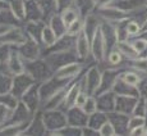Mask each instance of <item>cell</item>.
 <instances>
[{"instance_id":"1","label":"cell","mask_w":147,"mask_h":136,"mask_svg":"<svg viewBox=\"0 0 147 136\" xmlns=\"http://www.w3.org/2000/svg\"><path fill=\"white\" fill-rule=\"evenodd\" d=\"M42 120H44V124H45V129H46L47 134L59 131L60 129H63L64 126L68 124L65 110H63L60 108L44 109L42 110Z\"/></svg>"},{"instance_id":"2","label":"cell","mask_w":147,"mask_h":136,"mask_svg":"<svg viewBox=\"0 0 147 136\" xmlns=\"http://www.w3.org/2000/svg\"><path fill=\"white\" fill-rule=\"evenodd\" d=\"M101 80H102V69L97 63L87 68L82 75V86L88 95H96L100 90Z\"/></svg>"},{"instance_id":"3","label":"cell","mask_w":147,"mask_h":136,"mask_svg":"<svg viewBox=\"0 0 147 136\" xmlns=\"http://www.w3.org/2000/svg\"><path fill=\"white\" fill-rule=\"evenodd\" d=\"M94 12L97 14V17L102 22H107L111 24H118L121 22H127L128 19L132 18L131 14H128L125 10L118 8L117 5L111 4L107 7H101V8H95Z\"/></svg>"},{"instance_id":"4","label":"cell","mask_w":147,"mask_h":136,"mask_svg":"<svg viewBox=\"0 0 147 136\" xmlns=\"http://www.w3.org/2000/svg\"><path fill=\"white\" fill-rule=\"evenodd\" d=\"M91 56L94 59L95 63H97L98 66L102 64L106 59L107 55V45H106V40L105 36H104L101 24L95 30V32L92 33L91 37Z\"/></svg>"},{"instance_id":"5","label":"cell","mask_w":147,"mask_h":136,"mask_svg":"<svg viewBox=\"0 0 147 136\" xmlns=\"http://www.w3.org/2000/svg\"><path fill=\"white\" fill-rule=\"evenodd\" d=\"M24 63H26V72L30 73L37 84L47 80L54 75L51 68L49 67V64L46 63V61L42 56L38 59H35V61H27Z\"/></svg>"},{"instance_id":"6","label":"cell","mask_w":147,"mask_h":136,"mask_svg":"<svg viewBox=\"0 0 147 136\" xmlns=\"http://www.w3.org/2000/svg\"><path fill=\"white\" fill-rule=\"evenodd\" d=\"M28 36L23 27L12 26L0 33V45H9L12 48H18L27 41Z\"/></svg>"},{"instance_id":"7","label":"cell","mask_w":147,"mask_h":136,"mask_svg":"<svg viewBox=\"0 0 147 136\" xmlns=\"http://www.w3.org/2000/svg\"><path fill=\"white\" fill-rule=\"evenodd\" d=\"M0 69L4 71V72L9 73L12 76H17L21 75V73L26 72V63H24V59L22 58V55L19 54L18 49H13L10 52L9 56L5 62H3L1 66H0Z\"/></svg>"},{"instance_id":"8","label":"cell","mask_w":147,"mask_h":136,"mask_svg":"<svg viewBox=\"0 0 147 136\" xmlns=\"http://www.w3.org/2000/svg\"><path fill=\"white\" fill-rule=\"evenodd\" d=\"M84 66L83 62L81 61H73L69 63L64 64V66L56 68L54 71V77L58 78V80H73V78H77L78 76H81V73L83 72Z\"/></svg>"},{"instance_id":"9","label":"cell","mask_w":147,"mask_h":136,"mask_svg":"<svg viewBox=\"0 0 147 136\" xmlns=\"http://www.w3.org/2000/svg\"><path fill=\"white\" fill-rule=\"evenodd\" d=\"M19 52V54L22 55V58L24 59V62L27 61H35V59L41 58V42L35 40L32 37H28L27 41L23 45L17 48Z\"/></svg>"},{"instance_id":"10","label":"cell","mask_w":147,"mask_h":136,"mask_svg":"<svg viewBox=\"0 0 147 136\" xmlns=\"http://www.w3.org/2000/svg\"><path fill=\"white\" fill-rule=\"evenodd\" d=\"M74 50L78 61L84 62L91 56V39L86 31H81L74 41Z\"/></svg>"},{"instance_id":"11","label":"cell","mask_w":147,"mask_h":136,"mask_svg":"<svg viewBox=\"0 0 147 136\" xmlns=\"http://www.w3.org/2000/svg\"><path fill=\"white\" fill-rule=\"evenodd\" d=\"M35 84H36L35 78H33L28 72H23V73H21V75L13 76L12 92L21 99V96Z\"/></svg>"},{"instance_id":"12","label":"cell","mask_w":147,"mask_h":136,"mask_svg":"<svg viewBox=\"0 0 147 136\" xmlns=\"http://www.w3.org/2000/svg\"><path fill=\"white\" fill-rule=\"evenodd\" d=\"M21 101L24 103L28 107V109L32 113H36L41 109V99L38 94V84L36 82L35 85L30 87L23 95L21 96Z\"/></svg>"},{"instance_id":"13","label":"cell","mask_w":147,"mask_h":136,"mask_svg":"<svg viewBox=\"0 0 147 136\" xmlns=\"http://www.w3.org/2000/svg\"><path fill=\"white\" fill-rule=\"evenodd\" d=\"M97 99V109L104 113H111L115 110V99H117V94L113 90L105 92H100L96 95Z\"/></svg>"},{"instance_id":"14","label":"cell","mask_w":147,"mask_h":136,"mask_svg":"<svg viewBox=\"0 0 147 136\" xmlns=\"http://www.w3.org/2000/svg\"><path fill=\"white\" fill-rule=\"evenodd\" d=\"M137 99L138 96H133V95H117V99H115V112L132 116V112H133Z\"/></svg>"},{"instance_id":"15","label":"cell","mask_w":147,"mask_h":136,"mask_svg":"<svg viewBox=\"0 0 147 136\" xmlns=\"http://www.w3.org/2000/svg\"><path fill=\"white\" fill-rule=\"evenodd\" d=\"M107 117L114 124L115 130H117V135H128V120H129L128 114L114 110L111 113H107Z\"/></svg>"},{"instance_id":"16","label":"cell","mask_w":147,"mask_h":136,"mask_svg":"<svg viewBox=\"0 0 147 136\" xmlns=\"http://www.w3.org/2000/svg\"><path fill=\"white\" fill-rule=\"evenodd\" d=\"M65 113H67L68 124L82 127V129H83L84 126H87V122H88V116H87L81 108L73 107V108L65 110Z\"/></svg>"},{"instance_id":"17","label":"cell","mask_w":147,"mask_h":136,"mask_svg":"<svg viewBox=\"0 0 147 136\" xmlns=\"http://www.w3.org/2000/svg\"><path fill=\"white\" fill-rule=\"evenodd\" d=\"M9 10L18 22L24 23L27 19L26 0H9Z\"/></svg>"},{"instance_id":"18","label":"cell","mask_w":147,"mask_h":136,"mask_svg":"<svg viewBox=\"0 0 147 136\" xmlns=\"http://www.w3.org/2000/svg\"><path fill=\"white\" fill-rule=\"evenodd\" d=\"M59 40L58 35L55 33V31L53 30L51 27H50V24L45 23L44 27H42L41 30V35H40V42L41 45L45 48V49H50V48H53L54 45L56 44V41Z\"/></svg>"},{"instance_id":"19","label":"cell","mask_w":147,"mask_h":136,"mask_svg":"<svg viewBox=\"0 0 147 136\" xmlns=\"http://www.w3.org/2000/svg\"><path fill=\"white\" fill-rule=\"evenodd\" d=\"M111 90L117 95H133V96H140L137 87H133V86H131V85L125 84V82L121 80L119 76H118L117 80H115Z\"/></svg>"},{"instance_id":"20","label":"cell","mask_w":147,"mask_h":136,"mask_svg":"<svg viewBox=\"0 0 147 136\" xmlns=\"http://www.w3.org/2000/svg\"><path fill=\"white\" fill-rule=\"evenodd\" d=\"M27 5V19L26 21H45V16L37 0H28Z\"/></svg>"},{"instance_id":"21","label":"cell","mask_w":147,"mask_h":136,"mask_svg":"<svg viewBox=\"0 0 147 136\" xmlns=\"http://www.w3.org/2000/svg\"><path fill=\"white\" fill-rule=\"evenodd\" d=\"M142 76L143 75L138 73L137 71H134V69H131V68H127V69L121 71L119 73V77L121 80L125 82V84L131 85V86H133V87H138L141 80H142Z\"/></svg>"},{"instance_id":"22","label":"cell","mask_w":147,"mask_h":136,"mask_svg":"<svg viewBox=\"0 0 147 136\" xmlns=\"http://www.w3.org/2000/svg\"><path fill=\"white\" fill-rule=\"evenodd\" d=\"M47 23L50 24V27L55 31V33L58 35V37H63V36L67 35V26L65 23L63 22V19L60 18V14L59 13H55L47 19Z\"/></svg>"},{"instance_id":"23","label":"cell","mask_w":147,"mask_h":136,"mask_svg":"<svg viewBox=\"0 0 147 136\" xmlns=\"http://www.w3.org/2000/svg\"><path fill=\"white\" fill-rule=\"evenodd\" d=\"M59 14H60V18L63 19V22L65 23L67 27L69 26L72 22H74L76 19L83 17L82 16V12L80 10V8H78L77 5H72V7H69V8H65V9L61 10Z\"/></svg>"},{"instance_id":"24","label":"cell","mask_w":147,"mask_h":136,"mask_svg":"<svg viewBox=\"0 0 147 136\" xmlns=\"http://www.w3.org/2000/svg\"><path fill=\"white\" fill-rule=\"evenodd\" d=\"M115 48H117L121 54H123V56L127 59V61H133V59L140 56L138 55V53L133 49V46H132V44H131V41L129 40L118 41L117 44H115Z\"/></svg>"},{"instance_id":"25","label":"cell","mask_w":147,"mask_h":136,"mask_svg":"<svg viewBox=\"0 0 147 136\" xmlns=\"http://www.w3.org/2000/svg\"><path fill=\"white\" fill-rule=\"evenodd\" d=\"M107 118H109L107 117V113H104V112H101V110H97V112H95L94 114L88 116V122H87V126L96 130V131L98 132V129H100L101 124L105 122Z\"/></svg>"},{"instance_id":"26","label":"cell","mask_w":147,"mask_h":136,"mask_svg":"<svg viewBox=\"0 0 147 136\" xmlns=\"http://www.w3.org/2000/svg\"><path fill=\"white\" fill-rule=\"evenodd\" d=\"M13 86V76L0 69V94L12 91Z\"/></svg>"},{"instance_id":"27","label":"cell","mask_w":147,"mask_h":136,"mask_svg":"<svg viewBox=\"0 0 147 136\" xmlns=\"http://www.w3.org/2000/svg\"><path fill=\"white\" fill-rule=\"evenodd\" d=\"M0 103L5 104L8 108H10L12 110H14L19 105L21 99L10 91V92H5V94H0Z\"/></svg>"},{"instance_id":"28","label":"cell","mask_w":147,"mask_h":136,"mask_svg":"<svg viewBox=\"0 0 147 136\" xmlns=\"http://www.w3.org/2000/svg\"><path fill=\"white\" fill-rule=\"evenodd\" d=\"M83 30H84V17H81V18L76 19L74 22H72L67 27V35L70 36V37H77L78 33Z\"/></svg>"},{"instance_id":"29","label":"cell","mask_w":147,"mask_h":136,"mask_svg":"<svg viewBox=\"0 0 147 136\" xmlns=\"http://www.w3.org/2000/svg\"><path fill=\"white\" fill-rule=\"evenodd\" d=\"M125 28H127V32H128V35H129V39L137 37V36H140L141 30H142V22L138 23L137 19L131 18L129 21H127Z\"/></svg>"},{"instance_id":"30","label":"cell","mask_w":147,"mask_h":136,"mask_svg":"<svg viewBox=\"0 0 147 136\" xmlns=\"http://www.w3.org/2000/svg\"><path fill=\"white\" fill-rule=\"evenodd\" d=\"M37 3L40 4L42 12H44L45 19H49L53 14L56 13L55 9V0H37Z\"/></svg>"},{"instance_id":"31","label":"cell","mask_w":147,"mask_h":136,"mask_svg":"<svg viewBox=\"0 0 147 136\" xmlns=\"http://www.w3.org/2000/svg\"><path fill=\"white\" fill-rule=\"evenodd\" d=\"M81 109L83 110L87 116H91V114H94L95 112H97L98 109H97V99H96V95H88L86 103L83 104V107H82Z\"/></svg>"},{"instance_id":"32","label":"cell","mask_w":147,"mask_h":136,"mask_svg":"<svg viewBox=\"0 0 147 136\" xmlns=\"http://www.w3.org/2000/svg\"><path fill=\"white\" fill-rule=\"evenodd\" d=\"M76 5L80 8V10L82 12V16H87L88 13L94 12L96 4L95 0H76Z\"/></svg>"},{"instance_id":"33","label":"cell","mask_w":147,"mask_h":136,"mask_svg":"<svg viewBox=\"0 0 147 136\" xmlns=\"http://www.w3.org/2000/svg\"><path fill=\"white\" fill-rule=\"evenodd\" d=\"M129 41H131L133 49L138 53V55H140V56L142 55L143 53L147 52V40H146V39L141 37V36H137V37L129 39Z\"/></svg>"},{"instance_id":"34","label":"cell","mask_w":147,"mask_h":136,"mask_svg":"<svg viewBox=\"0 0 147 136\" xmlns=\"http://www.w3.org/2000/svg\"><path fill=\"white\" fill-rule=\"evenodd\" d=\"M12 114H13L12 109L8 108L5 104L0 103V127L5 126V124L12 120Z\"/></svg>"},{"instance_id":"35","label":"cell","mask_w":147,"mask_h":136,"mask_svg":"<svg viewBox=\"0 0 147 136\" xmlns=\"http://www.w3.org/2000/svg\"><path fill=\"white\" fill-rule=\"evenodd\" d=\"M98 135L101 136H114L117 135V130H115L114 124H113L111 121L107 118V120L104 122L102 124H101V127L98 129Z\"/></svg>"},{"instance_id":"36","label":"cell","mask_w":147,"mask_h":136,"mask_svg":"<svg viewBox=\"0 0 147 136\" xmlns=\"http://www.w3.org/2000/svg\"><path fill=\"white\" fill-rule=\"evenodd\" d=\"M147 123V120L145 116H129V120H128V132L131 129H134V127L138 126H143V124Z\"/></svg>"},{"instance_id":"37","label":"cell","mask_w":147,"mask_h":136,"mask_svg":"<svg viewBox=\"0 0 147 136\" xmlns=\"http://www.w3.org/2000/svg\"><path fill=\"white\" fill-rule=\"evenodd\" d=\"M87 98H88V94H87V91L83 89V86L81 87L80 92H78L77 98H76V101H74V107H77V108H82L83 107V104L86 103Z\"/></svg>"},{"instance_id":"38","label":"cell","mask_w":147,"mask_h":136,"mask_svg":"<svg viewBox=\"0 0 147 136\" xmlns=\"http://www.w3.org/2000/svg\"><path fill=\"white\" fill-rule=\"evenodd\" d=\"M72 5H76V0H55V9L56 13H60L65 8H69Z\"/></svg>"},{"instance_id":"39","label":"cell","mask_w":147,"mask_h":136,"mask_svg":"<svg viewBox=\"0 0 147 136\" xmlns=\"http://www.w3.org/2000/svg\"><path fill=\"white\" fill-rule=\"evenodd\" d=\"M137 89H138V94H140V96L147 98V73L142 76V80H141Z\"/></svg>"},{"instance_id":"40","label":"cell","mask_w":147,"mask_h":136,"mask_svg":"<svg viewBox=\"0 0 147 136\" xmlns=\"http://www.w3.org/2000/svg\"><path fill=\"white\" fill-rule=\"evenodd\" d=\"M128 135H141V136H145L147 135V129H146V124H143V126H138V127H134V129H131L128 132Z\"/></svg>"},{"instance_id":"41","label":"cell","mask_w":147,"mask_h":136,"mask_svg":"<svg viewBox=\"0 0 147 136\" xmlns=\"http://www.w3.org/2000/svg\"><path fill=\"white\" fill-rule=\"evenodd\" d=\"M9 9V0H0V13Z\"/></svg>"},{"instance_id":"42","label":"cell","mask_w":147,"mask_h":136,"mask_svg":"<svg viewBox=\"0 0 147 136\" xmlns=\"http://www.w3.org/2000/svg\"><path fill=\"white\" fill-rule=\"evenodd\" d=\"M147 31V16H146V18L143 19V22H142V30H141V33L142 32H146ZM140 33V35H141Z\"/></svg>"},{"instance_id":"43","label":"cell","mask_w":147,"mask_h":136,"mask_svg":"<svg viewBox=\"0 0 147 136\" xmlns=\"http://www.w3.org/2000/svg\"><path fill=\"white\" fill-rule=\"evenodd\" d=\"M140 36H141V37H143V39H146V40H147V31H146V32H142Z\"/></svg>"},{"instance_id":"44","label":"cell","mask_w":147,"mask_h":136,"mask_svg":"<svg viewBox=\"0 0 147 136\" xmlns=\"http://www.w3.org/2000/svg\"><path fill=\"white\" fill-rule=\"evenodd\" d=\"M145 117L147 120V99H146V108H145Z\"/></svg>"},{"instance_id":"45","label":"cell","mask_w":147,"mask_h":136,"mask_svg":"<svg viewBox=\"0 0 147 136\" xmlns=\"http://www.w3.org/2000/svg\"><path fill=\"white\" fill-rule=\"evenodd\" d=\"M0 66H1V61H0Z\"/></svg>"},{"instance_id":"46","label":"cell","mask_w":147,"mask_h":136,"mask_svg":"<svg viewBox=\"0 0 147 136\" xmlns=\"http://www.w3.org/2000/svg\"><path fill=\"white\" fill-rule=\"evenodd\" d=\"M146 129H147V124H146Z\"/></svg>"},{"instance_id":"47","label":"cell","mask_w":147,"mask_h":136,"mask_svg":"<svg viewBox=\"0 0 147 136\" xmlns=\"http://www.w3.org/2000/svg\"><path fill=\"white\" fill-rule=\"evenodd\" d=\"M26 1H28V0H26Z\"/></svg>"},{"instance_id":"48","label":"cell","mask_w":147,"mask_h":136,"mask_svg":"<svg viewBox=\"0 0 147 136\" xmlns=\"http://www.w3.org/2000/svg\"><path fill=\"white\" fill-rule=\"evenodd\" d=\"M95 3H96V0H95Z\"/></svg>"}]
</instances>
